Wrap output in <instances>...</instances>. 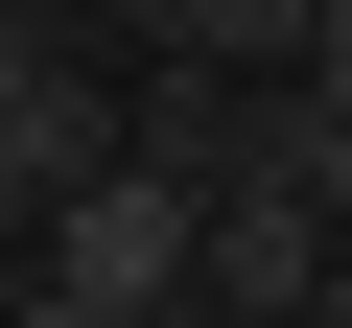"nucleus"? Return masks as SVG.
Masks as SVG:
<instances>
[{
  "label": "nucleus",
  "instance_id": "39448f33",
  "mask_svg": "<svg viewBox=\"0 0 352 328\" xmlns=\"http://www.w3.org/2000/svg\"><path fill=\"white\" fill-rule=\"evenodd\" d=\"M329 328H352V258H329Z\"/></svg>",
  "mask_w": 352,
  "mask_h": 328
},
{
  "label": "nucleus",
  "instance_id": "7ed1b4c3",
  "mask_svg": "<svg viewBox=\"0 0 352 328\" xmlns=\"http://www.w3.org/2000/svg\"><path fill=\"white\" fill-rule=\"evenodd\" d=\"M0 328H141V305H71V281H24V305H0Z\"/></svg>",
  "mask_w": 352,
  "mask_h": 328
},
{
  "label": "nucleus",
  "instance_id": "f257e3e1",
  "mask_svg": "<svg viewBox=\"0 0 352 328\" xmlns=\"http://www.w3.org/2000/svg\"><path fill=\"white\" fill-rule=\"evenodd\" d=\"M118 164H141V71L94 47V24H47V0H24V47H0V211H71V188H118Z\"/></svg>",
  "mask_w": 352,
  "mask_h": 328
},
{
  "label": "nucleus",
  "instance_id": "20e7f679",
  "mask_svg": "<svg viewBox=\"0 0 352 328\" xmlns=\"http://www.w3.org/2000/svg\"><path fill=\"white\" fill-rule=\"evenodd\" d=\"M305 94H329V117H352V0H329V47H305Z\"/></svg>",
  "mask_w": 352,
  "mask_h": 328
},
{
  "label": "nucleus",
  "instance_id": "f03ea898",
  "mask_svg": "<svg viewBox=\"0 0 352 328\" xmlns=\"http://www.w3.org/2000/svg\"><path fill=\"white\" fill-rule=\"evenodd\" d=\"M24 281H71V305H188V281H212V188H188V164H118V188H71V211L24 235Z\"/></svg>",
  "mask_w": 352,
  "mask_h": 328
}]
</instances>
